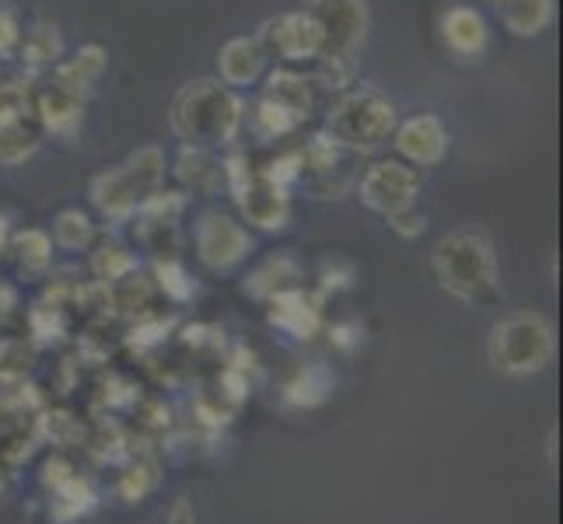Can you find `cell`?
Wrapping results in <instances>:
<instances>
[{"label": "cell", "mask_w": 563, "mask_h": 524, "mask_svg": "<svg viewBox=\"0 0 563 524\" xmlns=\"http://www.w3.org/2000/svg\"><path fill=\"white\" fill-rule=\"evenodd\" d=\"M91 238H95V227L88 221V213H81V210H64L60 218H56V224H53V242L60 248H67V252L88 248Z\"/></svg>", "instance_id": "cell-26"}, {"label": "cell", "mask_w": 563, "mask_h": 524, "mask_svg": "<svg viewBox=\"0 0 563 524\" xmlns=\"http://www.w3.org/2000/svg\"><path fill=\"white\" fill-rule=\"evenodd\" d=\"M197 256L207 269H231V266H239L249 252H252V238H249V231L235 221V218H228V213L221 210H207L200 213V221H197Z\"/></svg>", "instance_id": "cell-9"}, {"label": "cell", "mask_w": 563, "mask_h": 524, "mask_svg": "<svg viewBox=\"0 0 563 524\" xmlns=\"http://www.w3.org/2000/svg\"><path fill=\"white\" fill-rule=\"evenodd\" d=\"M269 325L284 328L295 339H316L322 328V298L301 287L284 290V294L269 298Z\"/></svg>", "instance_id": "cell-12"}, {"label": "cell", "mask_w": 563, "mask_h": 524, "mask_svg": "<svg viewBox=\"0 0 563 524\" xmlns=\"http://www.w3.org/2000/svg\"><path fill=\"white\" fill-rule=\"evenodd\" d=\"M176 175H179V179H183L186 186H192V189L213 192V186H218V182L224 179V168L210 158L207 147H186V150L179 154V168H176Z\"/></svg>", "instance_id": "cell-24"}, {"label": "cell", "mask_w": 563, "mask_h": 524, "mask_svg": "<svg viewBox=\"0 0 563 524\" xmlns=\"http://www.w3.org/2000/svg\"><path fill=\"white\" fill-rule=\"evenodd\" d=\"M91 508H95V493H91L88 482L74 472V476L64 482V487H56V490H53L49 517H53L56 524H70V521H77V517H85Z\"/></svg>", "instance_id": "cell-21"}, {"label": "cell", "mask_w": 563, "mask_h": 524, "mask_svg": "<svg viewBox=\"0 0 563 524\" xmlns=\"http://www.w3.org/2000/svg\"><path fill=\"white\" fill-rule=\"evenodd\" d=\"M8 242H11V231H8V221L0 218V256H4V248H8Z\"/></svg>", "instance_id": "cell-36"}, {"label": "cell", "mask_w": 563, "mask_h": 524, "mask_svg": "<svg viewBox=\"0 0 563 524\" xmlns=\"http://www.w3.org/2000/svg\"><path fill=\"white\" fill-rule=\"evenodd\" d=\"M487 354L497 371L508 378H529L547 371L556 354L553 325L536 312H515L494 325Z\"/></svg>", "instance_id": "cell-4"}, {"label": "cell", "mask_w": 563, "mask_h": 524, "mask_svg": "<svg viewBox=\"0 0 563 524\" xmlns=\"http://www.w3.org/2000/svg\"><path fill=\"white\" fill-rule=\"evenodd\" d=\"M14 259L25 277H43L53 259V242L46 231L29 227L22 235H14Z\"/></svg>", "instance_id": "cell-23"}, {"label": "cell", "mask_w": 563, "mask_h": 524, "mask_svg": "<svg viewBox=\"0 0 563 524\" xmlns=\"http://www.w3.org/2000/svg\"><path fill=\"white\" fill-rule=\"evenodd\" d=\"M388 224H393V231H396V235H402V238H417L420 231H423V218H420L413 207L393 213V218H388Z\"/></svg>", "instance_id": "cell-32"}, {"label": "cell", "mask_w": 563, "mask_h": 524, "mask_svg": "<svg viewBox=\"0 0 563 524\" xmlns=\"http://www.w3.org/2000/svg\"><path fill=\"white\" fill-rule=\"evenodd\" d=\"M106 70V49L102 46H81L77 49L70 60H60L56 64V81L53 85H60L74 94H85L91 91V85L99 81Z\"/></svg>", "instance_id": "cell-18"}, {"label": "cell", "mask_w": 563, "mask_h": 524, "mask_svg": "<svg viewBox=\"0 0 563 524\" xmlns=\"http://www.w3.org/2000/svg\"><path fill=\"white\" fill-rule=\"evenodd\" d=\"M269 56L263 53L260 38L256 35H239V38H228L218 53V70H221V81L228 88H245L252 85L256 77L263 74Z\"/></svg>", "instance_id": "cell-14"}, {"label": "cell", "mask_w": 563, "mask_h": 524, "mask_svg": "<svg viewBox=\"0 0 563 524\" xmlns=\"http://www.w3.org/2000/svg\"><path fill=\"white\" fill-rule=\"evenodd\" d=\"M242 218L260 227V231H280L290 221V197H287V186L266 179L263 171L249 175V182L235 192Z\"/></svg>", "instance_id": "cell-11"}, {"label": "cell", "mask_w": 563, "mask_h": 524, "mask_svg": "<svg viewBox=\"0 0 563 524\" xmlns=\"http://www.w3.org/2000/svg\"><path fill=\"white\" fill-rule=\"evenodd\" d=\"M256 38L263 53L274 56L280 64H301V60H319L322 56V32L305 11H287V14L269 18Z\"/></svg>", "instance_id": "cell-8"}, {"label": "cell", "mask_w": 563, "mask_h": 524, "mask_svg": "<svg viewBox=\"0 0 563 524\" xmlns=\"http://www.w3.org/2000/svg\"><path fill=\"white\" fill-rule=\"evenodd\" d=\"M245 105L235 91L221 81H189L172 99L168 123L186 147H221L239 137Z\"/></svg>", "instance_id": "cell-1"}, {"label": "cell", "mask_w": 563, "mask_h": 524, "mask_svg": "<svg viewBox=\"0 0 563 524\" xmlns=\"http://www.w3.org/2000/svg\"><path fill=\"white\" fill-rule=\"evenodd\" d=\"M32 112H35V120L43 123V130L56 133V137H74L85 120V99L60 85H49L35 94Z\"/></svg>", "instance_id": "cell-13"}, {"label": "cell", "mask_w": 563, "mask_h": 524, "mask_svg": "<svg viewBox=\"0 0 563 524\" xmlns=\"http://www.w3.org/2000/svg\"><path fill=\"white\" fill-rule=\"evenodd\" d=\"M329 339H333V346H340V349H354L364 339V333H361L354 322H343V325L329 328Z\"/></svg>", "instance_id": "cell-34"}, {"label": "cell", "mask_w": 563, "mask_h": 524, "mask_svg": "<svg viewBox=\"0 0 563 524\" xmlns=\"http://www.w3.org/2000/svg\"><path fill=\"white\" fill-rule=\"evenodd\" d=\"M154 482H158V469H154L151 461H133L126 476L120 479V497L123 500H141L154 490Z\"/></svg>", "instance_id": "cell-29"}, {"label": "cell", "mask_w": 563, "mask_h": 524, "mask_svg": "<svg viewBox=\"0 0 563 524\" xmlns=\"http://www.w3.org/2000/svg\"><path fill=\"white\" fill-rule=\"evenodd\" d=\"M165 182V154L162 147H141L130 154L123 165H115L102 175H95L91 182V203L106 213L109 221H130L141 210L144 200L154 192H162Z\"/></svg>", "instance_id": "cell-3"}, {"label": "cell", "mask_w": 563, "mask_h": 524, "mask_svg": "<svg viewBox=\"0 0 563 524\" xmlns=\"http://www.w3.org/2000/svg\"><path fill=\"white\" fill-rule=\"evenodd\" d=\"M290 287H301V263L290 256V252H277V256L263 259L249 274L245 294L260 298V301H269V298L284 294V290H290Z\"/></svg>", "instance_id": "cell-16"}, {"label": "cell", "mask_w": 563, "mask_h": 524, "mask_svg": "<svg viewBox=\"0 0 563 524\" xmlns=\"http://www.w3.org/2000/svg\"><path fill=\"white\" fill-rule=\"evenodd\" d=\"M165 524H197V514H192V503H189L186 497L176 500V508H172V514H168Z\"/></svg>", "instance_id": "cell-35"}, {"label": "cell", "mask_w": 563, "mask_h": 524, "mask_svg": "<svg viewBox=\"0 0 563 524\" xmlns=\"http://www.w3.org/2000/svg\"><path fill=\"white\" fill-rule=\"evenodd\" d=\"M396 130V102L378 88H354L333 105L325 120L329 141L343 150H375Z\"/></svg>", "instance_id": "cell-5"}, {"label": "cell", "mask_w": 563, "mask_h": 524, "mask_svg": "<svg viewBox=\"0 0 563 524\" xmlns=\"http://www.w3.org/2000/svg\"><path fill=\"white\" fill-rule=\"evenodd\" d=\"M91 269L99 280H123L126 274L137 269V263H133V256L120 242H102L99 252L91 256Z\"/></svg>", "instance_id": "cell-28"}, {"label": "cell", "mask_w": 563, "mask_h": 524, "mask_svg": "<svg viewBox=\"0 0 563 524\" xmlns=\"http://www.w3.org/2000/svg\"><path fill=\"white\" fill-rule=\"evenodd\" d=\"M249 126L260 141H280L287 133L298 130V120L290 112H284L277 102H269L266 94H260V102L249 112Z\"/></svg>", "instance_id": "cell-25"}, {"label": "cell", "mask_w": 563, "mask_h": 524, "mask_svg": "<svg viewBox=\"0 0 563 524\" xmlns=\"http://www.w3.org/2000/svg\"><path fill=\"white\" fill-rule=\"evenodd\" d=\"M18 46H22V25H18L14 11L0 8V60H11Z\"/></svg>", "instance_id": "cell-31"}, {"label": "cell", "mask_w": 563, "mask_h": 524, "mask_svg": "<svg viewBox=\"0 0 563 524\" xmlns=\"http://www.w3.org/2000/svg\"><path fill=\"white\" fill-rule=\"evenodd\" d=\"M74 476V469H70V465L64 461V458H49L46 461V469H43V487L53 493L56 487H64V482Z\"/></svg>", "instance_id": "cell-33"}, {"label": "cell", "mask_w": 563, "mask_h": 524, "mask_svg": "<svg viewBox=\"0 0 563 524\" xmlns=\"http://www.w3.org/2000/svg\"><path fill=\"white\" fill-rule=\"evenodd\" d=\"M396 150L402 154L406 165L413 168H434L444 154H449V130L434 112L410 115L406 123H396L393 130Z\"/></svg>", "instance_id": "cell-10"}, {"label": "cell", "mask_w": 563, "mask_h": 524, "mask_svg": "<svg viewBox=\"0 0 563 524\" xmlns=\"http://www.w3.org/2000/svg\"><path fill=\"white\" fill-rule=\"evenodd\" d=\"M329 392H333V375H329L325 364H305L301 371L295 375V381H290L284 388V399L287 405H301V410H312V405L325 402Z\"/></svg>", "instance_id": "cell-20"}, {"label": "cell", "mask_w": 563, "mask_h": 524, "mask_svg": "<svg viewBox=\"0 0 563 524\" xmlns=\"http://www.w3.org/2000/svg\"><path fill=\"white\" fill-rule=\"evenodd\" d=\"M417 197H420V175L413 171V165H406L399 158L375 161L361 179V203L382 213V218H393L399 210L417 207Z\"/></svg>", "instance_id": "cell-7"}, {"label": "cell", "mask_w": 563, "mask_h": 524, "mask_svg": "<svg viewBox=\"0 0 563 524\" xmlns=\"http://www.w3.org/2000/svg\"><path fill=\"white\" fill-rule=\"evenodd\" d=\"M494 8L515 35H539L553 22V0H494Z\"/></svg>", "instance_id": "cell-19"}, {"label": "cell", "mask_w": 563, "mask_h": 524, "mask_svg": "<svg viewBox=\"0 0 563 524\" xmlns=\"http://www.w3.org/2000/svg\"><path fill=\"white\" fill-rule=\"evenodd\" d=\"M312 85L316 81H308V77L280 67V70H274V74L266 77L263 94H266L269 102H277L284 112L295 115L298 123H305L308 115H312V109H316V88Z\"/></svg>", "instance_id": "cell-17"}, {"label": "cell", "mask_w": 563, "mask_h": 524, "mask_svg": "<svg viewBox=\"0 0 563 524\" xmlns=\"http://www.w3.org/2000/svg\"><path fill=\"white\" fill-rule=\"evenodd\" d=\"M38 147V130L22 120V123H11V126H0V161H25L29 154H35Z\"/></svg>", "instance_id": "cell-27"}, {"label": "cell", "mask_w": 563, "mask_h": 524, "mask_svg": "<svg viewBox=\"0 0 563 524\" xmlns=\"http://www.w3.org/2000/svg\"><path fill=\"white\" fill-rule=\"evenodd\" d=\"M158 283L168 298L186 301L192 294V280L186 277V269L176 259H158Z\"/></svg>", "instance_id": "cell-30"}, {"label": "cell", "mask_w": 563, "mask_h": 524, "mask_svg": "<svg viewBox=\"0 0 563 524\" xmlns=\"http://www.w3.org/2000/svg\"><path fill=\"white\" fill-rule=\"evenodd\" d=\"M22 56H25V64L29 67H56L60 64V53H64V38H60V32H56V25H49V22H38L35 29H29L25 35H22Z\"/></svg>", "instance_id": "cell-22"}, {"label": "cell", "mask_w": 563, "mask_h": 524, "mask_svg": "<svg viewBox=\"0 0 563 524\" xmlns=\"http://www.w3.org/2000/svg\"><path fill=\"white\" fill-rule=\"evenodd\" d=\"M322 32V56H354L367 35L364 0H305L301 8Z\"/></svg>", "instance_id": "cell-6"}, {"label": "cell", "mask_w": 563, "mask_h": 524, "mask_svg": "<svg viewBox=\"0 0 563 524\" xmlns=\"http://www.w3.org/2000/svg\"><path fill=\"white\" fill-rule=\"evenodd\" d=\"M11 301H14V294H11V290H8V287H0V315L8 312V308H11Z\"/></svg>", "instance_id": "cell-37"}, {"label": "cell", "mask_w": 563, "mask_h": 524, "mask_svg": "<svg viewBox=\"0 0 563 524\" xmlns=\"http://www.w3.org/2000/svg\"><path fill=\"white\" fill-rule=\"evenodd\" d=\"M434 277L444 294L465 304H479L497 294V259L487 231L459 227L434 248Z\"/></svg>", "instance_id": "cell-2"}, {"label": "cell", "mask_w": 563, "mask_h": 524, "mask_svg": "<svg viewBox=\"0 0 563 524\" xmlns=\"http://www.w3.org/2000/svg\"><path fill=\"white\" fill-rule=\"evenodd\" d=\"M441 35H444V43H449V49L465 56V60H476V56L487 49V22H483V14L476 8L455 4L444 11Z\"/></svg>", "instance_id": "cell-15"}]
</instances>
